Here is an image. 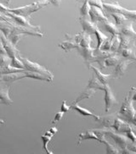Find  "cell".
Returning <instances> with one entry per match:
<instances>
[{"label": "cell", "instance_id": "35", "mask_svg": "<svg viewBox=\"0 0 136 154\" xmlns=\"http://www.w3.org/2000/svg\"><path fill=\"white\" fill-rule=\"evenodd\" d=\"M21 57V56H20ZM20 57H14V58H11L10 65L11 66L15 67V68H18V69H24V65L22 63V60L20 58Z\"/></svg>", "mask_w": 136, "mask_h": 154}, {"label": "cell", "instance_id": "45", "mask_svg": "<svg viewBox=\"0 0 136 154\" xmlns=\"http://www.w3.org/2000/svg\"><path fill=\"white\" fill-rule=\"evenodd\" d=\"M4 123V120H1V119H0V126H1V125H3Z\"/></svg>", "mask_w": 136, "mask_h": 154}, {"label": "cell", "instance_id": "29", "mask_svg": "<svg viewBox=\"0 0 136 154\" xmlns=\"http://www.w3.org/2000/svg\"><path fill=\"white\" fill-rule=\"evenodd\" d=\"M87 88L95 89V90H104V85L97 79V77L93 75L92 78L88 81Z\"/></svg>", "mask_w": 136, "mask_h": 154}, {"label": "cell", "instance_id": "9", "mask_svg": "<svg viewBox=\"0 0 136 154\" xmlns=\"http://www.w3.org/2000/svg\"><path fill=\"white\" fill-rule=\"evenodd\" d=\"M58 133V128L56 127H52L50 128L49 130H47L46 132L44 133V134L41 136V139L43 140V147H44V151L46 153L52 154L53 152H50V150L48 148V145L50 142V140H52V138L54 136L55 134Z\"/></svg>", "mask_w": 136, "mask_h": 154}, {"label": "cell", "instance_id": "21", "mask_svg": "<svg viewBox=\"0 0 136 154\" xmlns=\"http://www.w3.org/2000/svg\"><path fill=\"white\" fill-rule=\"evenodd\" d=\"M24 73L26 75V77H29V78L38 80V81H44V82H51L53 81L52 77L44 75V74H41V73H38V72L24 70Z\"/></svg>", "mask_w": 136, "mask_h": 154}, {"label": "cell", "instance_id": "15", "mask_svg": "<svg viewBox=\"0 0 136 154\" xmlns=\"http://www.w3.org/2000/svg\"><path fill=\"white\" fill-rule=\"evenodd\" d=\"M118 28H119V33L121 34H123L125 36L133 38H136V33L133 28V22L129 20L126 21L124 23L118 26Z\"/></svg>", "mask_w": 136, "mask_h": 154}, {"label": "cell", "instance_id": "5", "mask_svg": "<svg viewBox=\"0 0 136 154\" xmlns=\"http://www.w3.org/2000/svg\"><path fill=\"white\" fill-rule=\"evenodd\" d=\"M20 58H21L22 63H23V65H24L25 70L38 72V73H41V74H44V75H49V76L53 78L52 73L50 71H49V70H48L46 68H44V66L38 64V63L32 62V61H30L28 58H27V57H20Z\"/></svg>", "mask_w": 136, "mask_h": 154}, {"label": "cell", "instance_id": "3", "mask_svg": "<svg viewBox=\"0 0 136 154\" xmlns=\"http://www.w3.org/2000/svg\"><path fill=\"white\" fill-rule=\"evenodd\" d=\"M101 130H102V132H103L105 134H108L109 136L117 144V146H118L121 149L128 147V148L130 149L131 151L135 152V143L132 142L129 139H128V138L126 137L125 135H123V134L116 132V131L113 130L111 128H105L101 129Z\"/></svg>", "mask_w": 136, "mask_h": 154}, {"label": "cell", "instance_id": "7", "mask_svg": "<svg viewBox=\"0 0 136 154\" xmlns=\"http://www.w3.org/2000/svg\"><path fill=\"white\" fill-rule=\"evenodd\" d=\"M134 62L135 60L132 59H125V58L123 60L122 59L115 67V69L111 75V78H121L128 71L129 65H131Z\"/></svg>", "mask_w": 136, "mask_h": 154}, {"label": "cell", "instance_id": "14", "mask_svg": "<svg viewBox=\"0 0 136 154\" xmlns=\"http://www.w3.org/2000/svg\"><path fill=\"white\" fill-rule=\"evenodd\" d=\"M0 99L4 105H13V101L10 97V87L4 82H0Z\"/></svg>", "mask_w": 136, "mask_h": 154}, {"label": "cell", "instance_id": "8", "mask_svg": "<svg viewBox=\"0 0 136 154\" xmlns=\"http://www.w3.org/2000/svg\"><path fill=\"white\" fill-rule=\"evenodd\" d=\"M1 41L4 45V47L6 51L7 55L10 58H14L16 57H20V51L16 49V46L11 43V41L6 37L3 33H1Z\"/></svg>", "mask_w": 136, "mask_h": 154}, {"label": "cell", "instance_id": "23", "mask_svg": "<svg viewBox=\"0 0 136 154\" xmlns=\"http://www.w3.org/2000/svg\"><path fill=\"white\" fill-rule=\"evenodd\" d=\"M118 36L120 38L119 50L127 48V47H135V38L128 37V36H125L121 33L118 34Z\"/></svg>", "mask_w": 136, "mask_h": 154}, {"label": "cell", "instance_id": "33", "mask_svg": "<svg viewBox=\"0 0 136 154\" xmlns=\"http://www.w3.org/2000/svg\"><path fill=\"white\" fill-rule=\"evenodd\" d=\"M111 50L110 51L111 52H117L119 50L120 46V38L118 35H113L111 37Z\"/></svg>", "mask_w": 136, "mask_h": 154}, {"label": "cell", "instance_id": "26", "mask_svg": "<svg viewBox=\"0 0 136 154\" xmlns=\"http://www.w3.org/2000/svg\"><path fill=\"white\" fill-rule=\"evenodd\" d=\"M122 59H123V57L118 52H114L110 57H108L107 58L105 59V65H106V68L107 67L116 66Z\"/></svg>", "mask_w": 136, "mask_h": 154}, {"label": "cell", "instance_id": "13", "mask_svg": "<svg viewBox=\"0 0 136 154\" xmlns=\"http://www.w3.org/2000/svg\"><path fill=\"white\" fill-rule=\"evenodd\" d=\"M65 37L67 38V39L59 44V47H60L62 50H64L66 52H68V51H70L73 49L77 50L79 48V44L74 39L73 35L66 33Z\"/></svg>", "mask_w": 136, "mask_h": 154}, {"label": "cell", "instance_id": "44", "mask_svg": "<svg viewBox=\"0 0 136 154\" xmlns=\"http://www.w3.org/2000/svg\"><path fill=\"white\" fill-rule=\"evenodd\" d=\"M11 0H0V4L4 5L7 6L10 3Z\"/></svg>", "mask_w": 136, "mask_h": 154}, {"label": "cell", "instance_id": "12", "mask_svg": "<svg viewBox=\"0 0 136 154\" xmlns=\"http://www.w3.org/2000/svg\"><path fill=\"white\" fill-rule=\"evenodd\" d=\"M4 15H6L7 17H9L10 18L11 20L14 22V23L16 24H18V25H22V26H27V27H30V28H38L39 26H33L31 24V22H29L27 20V17H22V16H19V15H16V14H13L11 13L10 11H6L5 13H4Z\"/></svg>", "mask_w": 136, "mask_h": 154}, {"label": "cell", "instance_id": "48", "mask_svg": "<svg viewBox=\"0 0 136 154\" xmlns=\"http://www.w3.org/2000/svg\"><path fill=\"white\" fill-rule=\"evenodd\" d=\"M0 82H2V79H1V76H0Z\"/></svg>", "mask_w": 136, "mask_h": 154}, {"label": "cell", "instance_id": "1", "mask_svg": "<svg viewBox=\"0 0 136 154\" xmlns=\"http://www.w3.org/2000/svg\"><path fill=\"white\" fill-rule=\"evenodd\" d=\"M135 96V88H132L119 110V115L123 117V120L134 126L135 125V110L134 107V103L136 101Z\"/></svg>", "mask_w": 136, "mask_h": 154}, {"label": "cell", "instance_id": "2", "mask_svg": "<svg viewBox=\"0 0 136 154\" xmlns=\"http://www.w3.org/2000/svg\"><path fill=\"white\" fill-rule=\"evenodd\" d=\"M49 0H39L38 2L33 3V4H31V5H28L26 6H22V7H19V8H15V9L8 8V11H10L13 14H16V15L27 17H29L31 14L34 13V12H37V11L47 7L49 5Z\"/></svg>", "mask_w": 136, "mask_h": 154}, {"label": "cell", "instance_id": "20", "mask_svg": "<svg viewBox=\"0 0 136 154\" xmlns=\"http://www.w3.org/2000/svg\"><path fill=\"white\" fill-rule=\"evenodd\" d=\"M117 117V113H112V114H109L106 116H102L99 117V119L97 121L101 124V126H103L104 128H112L114 122L116 120V118Z\"/></svg>", "mask_w": 136, "mask_h": 154}, {"label": "cell", "instance_id": "32", "mask_svg": "<svg viewBox=\"0 0 136 154\" xmlns=\"http://www.w3.org/2000/svg\"><path fill=\"white\" fill-rule=\"evenodd\" d=\"M23 35H24V34L18 33V32H16V31H15V30L12 29V32H11L10 34L7 38L10 40L12 44L15 45L16 46L17 44L19 43V41L21 40V38H22Z\"/></svg>", "mask_w": 136, "mask_h": 154}, {"label": "cell", "instance_id": "37", "mask_svg": "<svg viewBox=\"0 0 136 154\" xmlns=\"http://www.w3.org/2000/svg\"><path fill=\"white\" fill-rule=\"evenodd\" d=\"M111 38H109L104 42L103 44L101 45V46H100V51H110V50H111ZM99 50V51H100Z\"/></svg>", "mask_w": 136, "mask_h": 154}, {"label": "cell", "instance_id": "22", "mask_svg": "<svg viewBox=\"0 0 136 154\" xmlns=\"http://www.w3.org/2000/svg\"><path fill=\"white\" fill-rule=\"evenodd\" d=\"M71 109H73L74 110L77 111L80 115L83 116H93L96 121L98 120L99 117H100V116L95 115V114H94V113L91 112L89 110L85 109V108H82V106L78 105V103H72L71 105Z\"/></svg>", "mask_w": 136, "mask_h": 154}, {"label": "cell", "instance_id": "11", "mask_svg": "<svg viewBox=\"0 0 136 154\" xmlns=\"http://www.w3.org/2000/svg\"><path fill=\"white\" fill-rule=\"evenodd\" d=\"M114 130L117 133H124L125 134L126 132L129 131V130H133L134 128H132V125L131 123H129V122L125 121L123 119H121L119 116H117L116 118V120L114 122V124H113V127Z\"/></svg>", "mask_w": 136, "mask_h": 154}, {"label": "cell", "instance_id": "25", "mask_svg": "<svg viewBox=\"0 0 136 154\" xmlns=\"http://www.w3.org/2000/svg\"><path fill=\"white\" fill-rule=\"evenodd\" d=\"M117 52L122 56V57H123L125 59H132V60H135L136 59L135 47L123 48V49L119 50Z\"/></svg>", "mask_w": 136, "mask_h": 154}, {"label": "cell", "instance_id": "40", "mask_svg": "<svg viewBox=\"0 0 136 154\" xmlns=\"http://www.w3.org/2000/svg\"><path fill=\"white\" fill-rule=\"evenodd\" d=\"M125 134H126V137L128 138V139H129L132 142L135 143L136 137H135V132H134V129H133V130H129V131H128V132H126Z\"/></svg>", "mask_w": 136, "mask_h": 154}, {"label": "cell", "instance_id": "27", "mask_svg": "<svg viewBox=\"0 0 136 154\" xmlns=\"http://www.w3.org/2000/svg\"><path fill=\"white\" fill-rule=\"evenodd\" d=\"M101 26H103L104 29L106 31H107L108 33H111V35H118L119 34V28L118 26H117L116 24L112 23V22H109L108 21H106V22H100Z\"/></svg>", "mask_w": 136, "mask_h": 154}, {"label": "cell", "instance_id": "47", "mask_svg": "<svg viewBox=\"0 0 136 154\" xmlns=\"http://www.w3.org/2000/svg\"><path fill=\"white\" fill-rule=\"evenodd\" d=\"M1 69H2V67H0V74H1Z\"/></svg>", "mask_w": 136, "mask_h": 154}, {"label": "cell", "instance_id": "16", "mask_svg": "<svg viewBox=\"0 0 136 154\" xmlns=\"http://www.w3.org/2000/svg\"><path fill=\"white\" fill-rule=\"evenodd\" d=\"M73 38L79 44V47H91L92 38L90 37V34L82 32L73 35Z\"/></svg>", "mask_w": 136, "mask_h": 154}, {"label": "cell", "instance_id": "42", "mask_svg": "<svg viewBox=\"0 0 136 154\" xmlns=\"http://www.w3.org/2000/svg\"><path fill=\"white\" fill-rule=\"evenodd\" d=\"M4 54H7V53H6L5 49L4 47V45H3L1 39H0V55H4Z\"/></svg>", "mask_w": 136, "mask_h": 154}, {"label": "cell", "instance_id": "41", "mask_svg": "<svg viewBox=\"0 0 136 154\" xmlns=\"http://www.w3.org/2000/svg\"><path fill=\"white\" fill-rule=\"evenodd\" d=\"M71 109V106H68V105H66V102H65V100L62 102V105H61V107H60V111H62V112H67V111H69Z\"/></svg>", "mask_w": 136, "mask_h": 154}, {"label": "cell", "instance_id": "43", "mask_svg": "<svg viewBox=\"0 0 136 154\" xmlns=\"http://www.w3.org/2000/svg\"><path fill=\"white\" fill-rule=\"evenodd\" d=\"M49 2L55 6H60V3H61V0H49Z\"/></svg>", "mask_w": 136, "mask_h": 154}, {"label": "cell", "instance_id": "10", "mask_svg": "<svg viewBox=\"0 0 136 154\" xmlns=\"http://www.w3.org/2000/svg\"><path fill=\"white\" fill-rule=\"evenodd\" d=\"M90 19L93 22L96 23L98 25L100 22H106L108 21V18L105 16L104 12L102 11L101 9H100L98 7H94V6H91L90 8Z\"/></svg>", "mask_w": 136, "mask_h": 154}, {"label": "cell", "instance_id": "24", "mask_svg": "<svg viewBox=\"0 0 136 154\" xmlns=\"http://www.w3.org/2000/svg\"><path fill=\"white\" fill-rule=\"evenodd\" d=\"M88 68H90V69H92L93 71L94 72V74H95V75L97 77V79H98L99 81L100 82L102 83V84H107L108 82L110 81V79L111 78V75H106V74H103L102 72L100 71V69H99L97 67L94 66L92 63H89L88 64Z\"/></svg>", "mask_w": 136, "mask_h": 154}, {"label": "cell", "instance_id": "17", "mask_svg": "<svg viewBox=\"0 0 136 154\" xmlns=\"http://www.w3.org/2000/svg\"><path fill=\"white\" fill-rule=\"evenodd\" d=\"M79 21L82 28V32L88 33V34H94L96 29L98 28V25L96 23L93 22L91 20L82 18V17H80Z\"/></svg>", "mask_w": 136, "mask_h": 154}, {"label": "cell", "instance_id": "30", "mask_svg": "<svg viewBox=\"0 0 136 154\" xmlns=\"http://www.w3.org/2000/svg\"><path fill=\"white\" fill-rule=\"evenodd\" d=\"M90 8L91 6L89 5V4L88 3L87 0L84 1L83 5H82L81 9H80V15H81V17L82 18H86V19H88V20H91L90 19Z\"/></svg>", "mask_w": 136, "mask_h": 154}, {"label": "cell", "instance_id": "18", "mask_svg": "<svg viewBox=\"0 0 136 154\" xmlns=\"http://www.w3.org/2000/svg\"><path fill=\"white\" fill-rule=\"evenodd\" d=\"M2 82H16L19 80H22L26 77L24 71L16 72V73H10V74H5V75H0Z\"/></svg>", "mask_w": 136, "mask_h": 154}, {"label": "cell", "instance_id": "36", "mask_svg": "<svg viewBox=\"0 0 136 154\" xmlns=\"http://www.w3.org/2000/svg\"><path fill=\"white\" fill-rule=\"evenodd\" d=\"M11 58L7 55V54H4V55H0V67H5L8 65H10Z\"/></svg>", "mask_w": 136, "mask_h": 154}, {"label": "cell", "instance_id": "46", "mask_svg": "<svg viewBox=\"0 0 136 154\" xmlns=\"http://www.w3.org/2000/svg\"><path fill=\"white\" fill-rule=\"evenodd\" d=\"M1 104H3V102H2V101H1V99H0V105H1Z\"/></svg>", "mask_w": 136, "mask_h": 154}, {"label": "cell", "instance_id": "4", "mask_svg": "<svg viewBox=\"0 0 136 154\" xmlns=\"http://www.w3.org/2000/svg\"><path fill=\"white\" fill-rule=\"evenodd\" d=\"M103 7L105 10H106L110 13H119V14L123 15L129 20H132L133 22L135 21L136 11L127 10L124 7H122L120 5L118 2L110 3V4L103 3Z\"/></svg>", "mask_w": 136, "mask_h": 154}, {"label": "cell", "instance_id": "31", "mask_svg": "<svg viewBox=\"0 0 136 154\" xmlns=\"http://www.w3.org/2000/svg\"><path fill=\"white\" fill-rule=\"evenodd\" d=\"M94 34H95V36H96V38H97V41H98V43H97V48L95 49V51H99L100 48V46H101V45L103 44L104 42L108 38V36H106V34H104V33L99 29V28L96 29Z\"/></svg>", "mask_w": 136, "mask_h": 154}, {"label": "cell", "instance_id": "28", "mask_svg": "<svg viewBox=\"0 0 136 154\" xmlns=\"http://www.w3.org/2000/svg\"><path fill=\"white\" fill-rule=\"evenodd\" d=\"M96 91H97V90H95V89L87 88L81 94H80V95H79V96H78V97H77V98L76 100H75L74 102H72V103H79V102H81V101L84 100V99H90L93 95L96 93Z\"/></svg>", "mask_w": 136, "mask_h": 154}, {"label": "cell", "instance_id": "6", "mask_svg": "<svg viewBox=\"0 0 136 154\" xmlns=\"http://www.w3.org/2000/svg\"><path fill=\"white\" fill-rule=\"evenodd\" d=\"M104 92H105V104H106V112L108 113L114 106L118 105V101L113 94L111 87L107 84H104Z\"/></svg>", "mask_w": 136, "mask_h": 154}, {"label": "cell", "instance_id": "39", "mask_svg": "<svg viewBox=\"0 0 136 154\" xmlns=\"http://www.w3.org/2000/svg\"><path fill=\"white\" fill-rule=\"evenodd\" d=\"M64 115H65V113H64V112H62V111H59V112H57V113H56V115L54 116V120H52V121H51V123H52V124H54V123H56V122H60V120L62 119V117L64 116Z\"/></svg>", "mask_w": 136, "mask_h": 154}, {"label": "cell", "instance_id": "38", "mask_svg": "<svg viewBox=\"0 0 136 154\" xmlns=\"http://www.w3.org/2000/svg\"><path fill=\"white\" fill-rule=\"evenodd\" d=\"M88 3L89 4L90 6H94V7H98L100 9L103 10V2L102 0H87Z\"/></svg>", "mask_w": 136, "mask_h": 154}, {"label": "cell", "instance_id": "34", "mask_svg": "<svg viewBox=\"0 0 136 154\" xmlns=\"http://www.w3.org/2000/svg\"><path fill=\"white\" fill-rule=\"evenodd\" d=\"M111 17L114 18V20L116 21V24L117 26H120L123 23H124L126 21H128L129 19H127L123 15L119 14V13H111Z\"/></svg>", "mask_w": 136, "mask_h": 154}, {"label": "cell", "instance_id": "19", "mask_svg": "<svg viewBox=\"0 0 136 154\" xmlns=\"http://www.w3.org/2000/svg\"><path fill=\"white\" fill-rule=\"evenodd\" d=\"M94 50L92 47H79L77 51L79 54L83 57V59L87 63H92L93 60L94 58Z\"/></svg>", "mask_w": 136, "mask_h": 154}]
</instances>
